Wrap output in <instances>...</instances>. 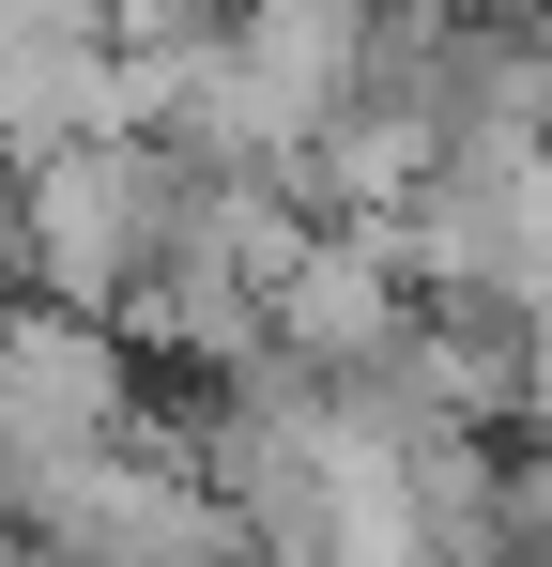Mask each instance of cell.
Segmentation results:
<instances>
[{
  "label": "cell",
  "mask_w": 552,
  "mask_h": 567,
  "mask_svg": "<svg viewBox=\"0 0 552 567\" xmlns=\"http://www.w3.org/2000/svg\"><path fill=\"white\" fill-rule=\"evenodd\" d=\"M170 215H184V154L170 138H62L16 169V246H31V291L62 307H139L154 261H170Z\"/></svg>",
  "instance_id": "6da1fadb"
},
{
  "label": "cell",
  "mask_w": 552,
  "mask_h": 567,
  "mask_svg": "<svg viewBox=\"0 0 552 567\" xmlns=\"http://www.w3.org/2000/svg\"><path fill=\"white\" fill-rule=\"evenodd\" d=\"M415 322H430V277H415L399 215H323V230H307V261L276 277V353H292V369H323V383L415 353Z\"/></svg>",
  "instance_id": "7a4b0ae2"
}]
</instances>
